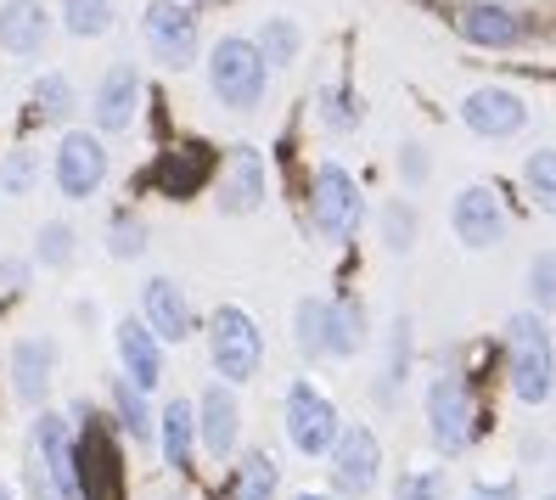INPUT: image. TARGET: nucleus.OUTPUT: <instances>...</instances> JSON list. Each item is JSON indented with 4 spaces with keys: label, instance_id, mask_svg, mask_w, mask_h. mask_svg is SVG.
Segmentation results:
<instances>
[{
    "label": "nucleus",
    "instance_id": "aec40b11",
    "mask_svg": "<svg viewBox=\"0 0 556 500\" xmlns=\"http://www.w3.org/2000/svg\"><path fill=\"white\" fill-rule=\"evenodd\" d=\"M51 365H56L51 338H23V343L12 349V388H17V399L40 405L46 388H51Z\"/></svg>",
    "mask_w": 556,
    "mask_h": 500
},
{
    "label": "nucleus",
    "instance_id": "4be33fe9",
    "mask_svg": "<svg viewBox=\"0 0 556 500\" xmlns=\"http://www.w3.org/2000/svg\"><path fill=\"white\" fill-rule=\"evenodd\" d=\"M366 349V315H359V304H349V298H338V304H326V354H359Z\"/></svg>",
    "mask_w": 556,
    "mask_h": 500
},
{
    "label": "nucleus",
    "instance_id": "a878e982",
    "mask_svg": "<svg viewBox=\"0 0 556 500\" xmlns=\"http://www.w3.org/2000/svg\"><path fill=\"white\" fill-rule=\"evenodd\" d=\"M62 28L79 40H96L113 28V0H62Z\"/></svg>",
    "mask_w": 556,
    "mask_h": 500
},
{
    "label": "nucleus",
    "instance_id": "4c0bfd02",
    "mask_svg": "<svg viewBox=\"0 0 556 500\" xmlns=\"http://www.w3.org/2000/svg\"><path fill=\"white\" fill-rule=\"evenodd\" d=\"M467 500H517V484H478Z\"/></svg>",
    "mask_w": 556,
    "mask_h": 500
},
{
    "label": "nucleus",
    "instance_id": "9b49d317",
    "mask_svg": "<svg viewBox=\"0 0 556 500\" xmlns=\"http://www.w3.org/2000/svg\"><path fill=\"white\" fill-rule=\"evenodd\" d=\"M35 466L46 473V484L62 500H85V489H79V445L68 439V422L62 416L35 422Z\"/></svg>",
    "mask_w": 556,
    "mask_h": 500
},
{
    "label": "nucleus",
    "instance_id": "b1692460",
    "mask_svg": "<svg viewBox=\"0 0 556 500\" xmlns=\"http://www.w3.org/2000/svg\"><path fill=\"white\" fill-rule=\"evenodd\" d=\"M191 433H198V411L175 399L169 411H163V461L169 466H186L191 461Z\"/></svg>",
    "mask_w": 556,
    "mask_h": 500
},
{
    "label": "nucleus",
    "instance_id": "bb28decb",
    "mask_svg": "<svg viewBox=\"0 0 556 500\" xmlns=\"http://www.w3.org/2000/svg\"><path fill=\"white\" fill-rule=\"evenodd\" d=\"M522 186H529V197L545 214H556V147H540L529 163H522Z\"/></svg>",
    "mask_w": 556,
    "mask_h": 500
},
{
    "label": "nucleus",
    "instance_id": "423d86ee",
    "mask_svg": "<svg viewBox=\"0 0 556 500\" xmlns=\"http://www.w3.org/2000/svg\"><path fill=\"white\" fill-rule=\"evenodd\" d=\"M141 40L163 68H191L198 62V12H186L180 0H152L141 12Z\"/></svg>",
    "mask_w": 556,
    "mask_h": 500
},
{
    "label": "nucleus",
    "instance_id": "7c9ffc66",
    "mask_svg": "<svg viewBox=\"0 0 556 500\" xmlns=\"http://www.w3.org/2000/svg\"><path fill=\"white\" fill-rule=\"evenodd\" d=\"M320 118L332 124V129H354L359 124V96L349 85H326L320 90Z\"/></svg>",
    "mask_w": 556,
    "mask_h": 500
},
{
    "label": "nucleus",
    "instance_id": "c756f323",
    "mask_svg": "<svg viewBox=\"0 0 556 500\" xmlns=\"http://www.w3.org/2000/svg\"><path fill=\"white\" fill-rule=\"evenodd\" d=\"M35 108H40L46 118H68V113H74V79H68V74H46V79L35 85Z\"/></svg>",
    "mask_w": 556,
    "mask_h": 500
},
{
    "label": "nucleus",
    "instance_id": "9d476101",
    "mask_svg": "<svg viewBox=\"0 0 556 500\" xmlns=\"http://www.w3.org/2000/svg\"><path fill=\"white\" fill-rule=\"evenodd\" d=\"M455 113H462V124L472 129V136H489V141H506V136H517V129L529 124V102H522L517 90H506V85L467 90Z\"/></svg>",
    "mask_w": 556,
    "mask_h": 500
},
{
    "label": "nucleus",
    "instance_id": "c03bdc74",
    "mask_svg": "<svg viewBox=\"0 0 556 500\" xmlns=\"http://www.w3.org/2000/svg\"><path fill=\"white\" fill-rule=\"evenodd\" d=\"M175 500H186V495H175Z\"/></svg>",
    "mask_w": 556,
    "mask_h": 500
},
{
    "label": "nucleus",
    "instance_id": "6e6552de",
    "mask_svg": "<svg viewBox=\"0 0 556 500\" xmlns=\"http://www.w3.org/2000/svg\"><path fill=\"white\" fill-rule=\"evenodd\" d=\"M450 230H455V242H462L467 253L501 248V237H506L501 197L489 186H462V191H455V203H450Z\"/></svg>",
    "mask_w": 556,
    "mask_h": 500
},
{
    "label": "nucleus",
    "instance_id": "20e7f679",
    "mask_svg": "<svg viewBox=\"0 0 556 500\" xmlns=\"http://www.w3.org/2000/svg\"><path fill=\"white\" fill-rule=\"evenodd\" d=\"M428 433H433L439 455H467V445L478 439V405L462 377L444 372L428 383Z\"/></svg>",
    "mask_w": 556,
    "mask_h": 500
},
{
    "label": "nucleus",
    "instance_id": "f3484780",
    "mask_svg": "<svg viewBox=\"0 0 556 500\" xmlns=\"http://www.w3.org/2000/svg\"><path fill=\"white\" fill-rule=\"evenodd\" d=\"M51 35V12L40 0H0V46L12 57H35Z\"/></svg>",
    "mask_w": 556,
    "mask_h": 500
},
{
    "label": "nucleus",
    "instance_id": "58836bf2",
    "mask_svg": "<svg viewBox=\"0 0 556 500\" xmlns=\"http://www.w3.org/2000/svg\"><path fill=\"white\" fill-rule=\"evenodd\" d=\"M428 175V152L421 147H405V180H421Z\"/></svg>",
    "mask_w": 556,
    "mask_h": 500
},
{
    "label": "nucleus",
    "instance_id": "cd10ccee",
    "mask_svg": "<svg viewBox=\"0 0 556 500\" xmlns=\"http://www.w3.org/2000/svg\"><path fill=\"white\" fill-rule=\"evenodd\" d=\"M377 225H382V248H388V253H410V242H416V214H410V203L388 197V203L377 209Z\"/></svg>",
    "mask_w": 556,
    "mask_h": 500
},
{
    "label": "nucleus",
    "instance_id": "f704fd0d",
    "mask_svg": "<svg viewBox=\"0 0 556 500\" xmlns=\"http://www.w3.org/2000/svg\"><path fill=\"white\" fill-rule=\"evenodd\" d=\"M141 248H147L141 220H136V214H118V220L108 225V253H113V259H136Z\"/></svg>",
    "mask_w": 556,
    "mask_h": 500
},
{
    "label": "nucleus",
    "instance_id": "f8f14e48",
    "mask_svg": "<svg viewBox=\"0 0 556 500\" xmlns=\"http://www.w3.org/2000/svg\"><path fill=\"white\" fill-rule=\"evenodd\" d=\"M141 321L157 332V343H186L198 332V315H191L180 282H169V276H152L141 287Z\"/></svg>",
    "mask_w": 556,
    "mask_h": 500
},
{
    "label": "nucleus",
    "instance_id": "79ce46f5",
    "mask_svg": "<svg viewBox=\"0 0 556 500\" xmlns=\"http://www.w3.org/2000/svg\"><path fill=\"white\" fill-rule=\"evenodd\" d=\"M299 500H326V495H299Z\"/></svg>",
    "mask_w": 556,
    "mask_h": 500
},
{
    "label": "nucleus",
    "instance_id": "473e14b6",
    "mask_svg": "<svg viewBox=\"0 0 556 500\" xmlns=\"http://www.w3.org/2000/svg\"><path fill=\"white\" fill-rule=\"evenodd\" d=\"M74 259V225H62V220H51L46 230H40V264H51V271H62V264Z\"/></svg>",
    "mask_w": 556,
    "mask_h": 500
},
{
    "label": "nucleus",
    "instance_id": "393cba45",
    "mask_svg": "<svg viewBox=\"0 0 556 500\" xmlns=\"http://www.w3.org/2000/svg\"><path fill=\"white\" fill-rule=\"evenodd\" d=\"M276 484H281L276 461L265 450H248L237 466V500H276Z\"/></svg>",
    "mask_w": 556,
    "mask_h": 500
},
{
    "label": "nucleus",
    "instance_id": "0eeeda50",
    "mask_svg": "<svg viewBox=\"0 0 556 500\" xmlns=\"http://www.w3.org/2000/svg\"><path fill=\"white\" fill-rule=\"evenodd\" d=\"M309 214H315V230L320 237H354L359 220H366V197H359L354 175L343 170V163H326V170L315 175V191H309Z\"/></svg>",
    "mask_w": 556,
    "mask_h": 500
},
{
    "label": "nucleus",
    "instance_id": "c9c22d12",
    "mask_svg": "<svg viewBox=\"0 0 556 500\" xmlns=\"http://www.w3.org/2000/svg\"><path fill=\"white\" fill-rule=\"evenodd\" d=\"M529 292H534L540 310H556V253H540L529 264Z\"/></svg>",
    "mask_w": 556,
    "mask_h": 500
},
{
    "label": "nucleus",
    "instance_id": "39448f33",
    "mask_svg": "<svg viewBox=\"0 0 556 500\" xmlns=\"http://www.w3.org/2000/svg\"><path fill=\"white\" fill-rule=\"evenodd\" d=\"M287 439L299 445L304 455H332L338 439H343V427H338V405L326 399L315 383H292L287 388Z\"/></svg>",
    "mask_w": 556,
    "mask_h": 500
},
{
    "label": "nucleus",
    "instance_id": "6ab92c4d",
    "mask_svg": "<svg viewBox=\"0 0 556 500\" xmlns=\"http://www.w3.org/2000/svg\"><path fill=\"white\" fill-rule=\"evenodd\" d=\"M237 422H242V411H237L231 388H225V383L203 388V399H198V427H203V445H208L214 455H231V450H237Z\"/></svg>",
    "mask_w": 556,
    "mask_h": 500
},
{
    "label": "nucleus",
    "instance_id": "72a5a7b5",
    "mask_svg": "<svg viewBox=\"0 0 556 500\" xmlns=\"http://www.w3.org/2000/svg\"><path fill=\"white\" fill-rule=\"evenodd\" d=\"M113 399H118V416H124V427L136 433V439H147L152 422H147V405H141V388L124 377V383H113Z\"/></svg>",
    "mask_w": 556,
    "mask_h": 500
},
{
    "label": "nucleus",
    "instance_id": "a211bd4d",
    "mask_svg": "<svg viewBox=\"0 0 556 500\" xmlns=\"http://www.w3.org/2000/svg\"><path fill=\"white\" fill-rule=\"evenodd\" d=\"M79 489L85 500H118V455L96 422L85 427V445H79Z\"/></svg>",
    "mask_w": 556,
    "mask_h": 500
},
{
    "label": "nucleus",
    "instance_id": "5701e85b",
    "mask_svg": "<svg viewBox=\"0 0 556 500\" xmlns=\"http://www.w3.org/2000/svg\"><path fill=\"white\" fill-rule=\"evenodd\" d=\"M258 51H265L270 68H292L299 51H304V28L292 23V17H270L265 28H258Z\"/></svg>",
    "mask_w": 556,
    "mask_h": 500
},
{
    "label": "nucleus",
    "instance_id": "1a4fd4ad",
    "mask_svg": "<svg viewBox=\"0 0 556 500\" xmlns=\"http://www.w3.org/2000/svg\"><path fill=\"white\" fill-rule=\"evenodd\" d=\"M108 180V147L90 136V129H68L56 147V191L74 197V203H85V197H96Z\"/></svg>",
    "mask_w": 556,
    "mask_h": 500
},
{
    "label": "nucleus",
    "instance_id": "2f4dec72",
    "mask_svg": "<svg viewBox=\"0 0 556 500\" xmlns=\"http://www.w3.org/2000/svg\"><path fill=\"white\" fill-rule=\"evenodd\" d=\"M35 170H40V163H35V152H28V147H17L7 163H0V191H7V197H23L28 186H35Z\"/></svg>",
    "mask_w": 556,
    "mask_h": 500
},
{
    "label": "nucleus",
    "instance_id": "f257e3e1",
    "mask_svg": "<svg viewBox=\"0 0 556 500\" xmlns=\"http://www.w3.org/2000/svg\"><path fill=\"white\" fill-rule=\"evenodd\" d=\"M506 349H511V393L522 405H545L556 388V349L540 310H517L506 321Z\"/></svg>",
    "mask_w": 556,
    "mask_h": 500
},
{
    "label": "nucleus",
    "instance_id": "e433bc0d",
    "mask_svg": "<svg viewBox=\"0 0 556 500\" xmlns=\"http://www.w3.org/2000/svg\"><path fill=\"white\" fill-rule=\"evenodd\" d=\"M400 500H450L444 495V473L428 466V473H405L400 478Z\"/></svg>",
    "mask_w": 556,
    "mask_h": 500
},
{
    "label": "nucleus",
    "instance_id": "37998d69",
    "mask_svg": "<svg viewBox=\"0 0 556 500\" xmlns=\"http://www.w3.org/2000/svg\"><path fill=\"white\" fill-rule=\"evenodd\" d=\"M545 500H556V489H551V495H545Z\"/></svg>",
    "mask_w": 556,
    "mask_h": 500
},
{
    "label": "nucleus",
    "instance_id": "7ed1b4c3",
    "mask_svg": "<svg viewBox=\"0 0 556 500\" xmlns=\"http://www.w3.org/2000/svg\"><path fill=\"white\" fill-rule=\"evenodd\" d=\"M208 354L225 383H248L258 372V360H265V332H258V321L248 310L225 304V310H214V326H208Z\"/></svg>",
    "mask_w": 556,
    "mask_h": 500
},
{
    "label": "nucleus",
    "instance_id": "ea45409f",
    "mask_svg": "<svg viewBox=\"0 0 556 500\" xmlns=\"http://www.w3.org/2000/svg\"><path fill=\"white\" fill-rule=\"evenodd\" d=\"M23 276H28V264H17V259L0 264V282H7V287H23Z\"/></svg>",
    "mask_w": 556,
    "mask_h": 500
},
{
    "label": "nucleus",
    "instance_id": "2eb2a0df",
    "mask_svg": "<svg viewBox=\"0 0 556 500\" xmlns=\"http://www.w3.org/2000/svg\"><path fill=\"white\" fill-rule=\"evenodd\" d=\"M377 466H382V450L371 439V427H349L332 450V484L343 495H366L377 484Z\"/></svg>",
    "mask_w": 556,
    "mask_h": 500
},
{
    "label": "nucleus",
    "instance_id": "dca6fc26",
    "mask_svg": "<svg viewBox=\"0 0 556 500\" xmlns=\"http://www.w3.org/2000/svg\"><path fill=\"white\" fill-rule=\"evenodd\" d=\"M118 360H124L129 383H136L141 393L157 388V377H163V343H157V332L141 315H124L118 321Z\"/></svg>",
    "mask_w": 556,
    "mask_h": 500
},
{
    "label": "nucleus",
    "instance_id": "f03ea898",
    "mask_svg": "<svg viewBox=\"0 0 556 500\" xmlns=\"http://www.w3.org/2000/svg\"><path fill=\"white\" fill-rule=\"evenodd\" d=\"M208 85L231 113H253L258 102H265V85H270V62H265V51H258V40L225 35L208 57Z\"/></svg>",
    "mask_w": 556,
    "mask_h": 500
},
{
    "label": "nucleus",
    "instance_id": "412c9836",
    "mask_svg": "<svg viewBox=\"0 0 556 500\" xmlns=\"http://www.w3.org/2000/svg\"><path fill=\"white\" fill-rule=\"evenodd\" d=\"M462 35L472 46H517V40H529V23H522L517 12H506V7H467Z\"/></svg>",
    "mask_w": 556,
    "mask_h": 500
},
{
    "label": "nucleus",
    "instance_id": "4468645a",
    "mask_svg": "<svg viewBox=\"0 0 556 500\" xmlns=\"http://www.w3.org/2000/svg\"><path fill=\"white\" fill-rule=\"evenodd\" d=\"M265 203V158L253 147H231L219 175V214H253Z\"/></svg>",
    "mask_w": 556,
    "mask_h": 500
},
{
    "label": "nucleus",
    "instance_id": "ddd939ff",
    "mask_svg": "<svg viewBox=\"0 0 556 500\" xmlns=\"http://www.w3.org/2000/svg\"><path fill=\"white\" fill-rule=\"evenodd\" d=\"M136 102H141V74L129 68V62H118V68L102 74V85H96V96H90L96 129H108V136L129 129V118H136Z\"/></svg>",
    "mask_w": 556,
    "mask_h": 500
},
{
    "label": "nucleus",
    "instance_id": "a19ab883",
    "mask_svg": "<svg viewBox=\"0 0 556 500\" xmlns=\"http://www.w3.org/2000/svg\"><path fill=\"white\" fill-rule=\"evenodd\" d=\"M0 500H12V489H7V484H0Z\"/></svg>",
    "mask_w": 556,
    "mask_h": 500
},
{
    "label": "nucleus",
    "instance_id": "c85d7f7f",
    "mask_svg": "<svg viewBox=\"0 0 556 500\" xmlns=\"http://www.w3.org/2000/svg\"><path fill=\"white\" fill-rule=\"evenodd\" d=\"M292 338H299V349L309 360L326 354V298H304L299 315H292Z\"/></svg>",
    "mask_w": 556,
    "mask_h": 500
}]
</instances>
